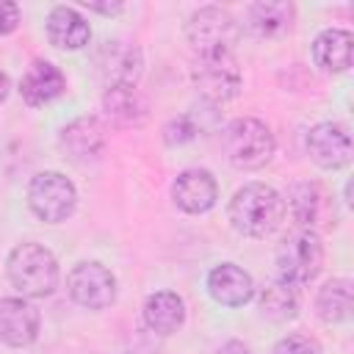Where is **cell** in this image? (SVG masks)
<instances>
[{"label": "cell", "mask_w": 354, "mask_h": 354, "mask_svg": "<svg viewBox=\"0 0 354 354\" xmlns=\"http://www.w3.org/2000/svg\"><path fill=\"white\" fill-rule=\"evenodd\" d=\"M185 39L199 55L232 53L235 41H238V22L232 19L230 11H224L218 6H205L191 14V19L185 25Z\"/></svg>", "instance_id": "cell-6"}, {"label": "cell", "mask_w": 354, "mask_h": 354, "mask_svg": "<svg viewBox=\"0 0 354 354\" xmlns=\"http://www.w3.org/2000/svg\"><path fill=\"white\" fill-rule=\"evenodd\" d=\"M221 144H224L227 160L235 169H241V171L263 169L274 158V149H277V141H274L271 127L266 122L254 119V116L232 119L224 127Z\"/></svg>", "instance_id": "cell-3"}, {"label": "cell", "mask_w": 354, "mask_h": 354, "mask_svg": "<svg viewBox=\"0 0 354 354\" xmlns=\"http://www.w3.org/2000/svg\"><path fill=\"white\" fill-rule=\"evenodd\" d=\"M102 111L119 127H141L147 122V102L136 86H111L102 94Z\"/></svg>", "instance_id": "cell-19"}, {"label": "cell", "mask_w": 354, "mask_h": 354, "mask_svg": "<svg viewBox=\"0 0 354 354\" xmlns=\"http://www.w3.org/2000/svg\"><path fill=\"white\" fill-rule=\"evenodd\" d=\"M271 354H321V346L307 335H285L282 340H277Z\"/></svg>", "instance_id": "cell-24"}, {"label": "cell", "mask_w": 354, "mask_h": 354, "mask_svg": "<svg viewBox=\"0 0 354 354\" xmlns=\"http://www.w3.org/2000/svg\"><path fill=\"white\" fill-rule=\"evenodd\" d=\"M8 88H11V83H8V75L0 69V102L8 97Z\"/></svg>", "instance_id": "cell-29"}, {"label": "cell", "mask_w": 354, "mask_h": 354, "mask_svg": "<svg viewBox=\"0 0 354 354\" xmlns=\"http://www.w3.org/2000/svg\"><path fill=\"white\" fill-rule=\"evenodd\" d=\"M97 69L111 86H136L144 72V55L130 41H105L97 50Z\"/></svg>", "instance_id": "cell-10"}, {"label": "cell", "mask_w": 354, "mask_h": 354, "mask_svg": "<svg viewBox=\"0 0 354 354\" xmlns=\"http://www.w3.org/2000/svg\"><path fill=\"white\" fill-rule=\"evenodd\" d=\"M28 205L36 218L58 224L72 216V210L77 205V191L66 174L39 171L28 185Z\"/></svg>", "instance_id": "cell-5"}, {"label": "cell", "mask_w": 354, "mask_h": 354, "mask_svg": "<svg viewBox=\"0 0 354 354\" xmlns=\"http://www.w3.org/2000/svg\"><path fill=\"white\" fill-rule=\"evenodd\" d=\"M299 288L282 282V279H271L263 290H260V310L266 318L271 321H290L299 313Z\"/></svg>", "instance_id": "cell-23"}, {"label": "cell", "mask_w": 354, "mask_h": 354, "mask_svg": "<svg viewBox=\"0 0 354 354\" xmlns=\"http://www.w3.org/2000/svg\"><path fill=\"white\" fill-rule=\"evenodd\" d=\"M64 88H66V77L50 61H33L28 66V72L22 75V80H19V94L33 108L58 100L64 94Z\"/></svg>", "instance_id": "cell-14"}, {"label": "cell", "mask_w": 354, "mask_h": 354, "mask_svg": "<svg viewBox=\"0 0 354 354\" xmlns=\"http://www.w3.org/2000/svg\"><path fill=\"white\" fill-rule=\"evenodd\" d=\"M66 293L88 310H105L116 299V277L102 263H77L66 274Z\"/></svg>", "instance_id": "cell-8"}, {"label": "cell", "mask_w": 354, "mask_h": 354, "mask_svg": "<svg viewBox=\"0 0 354 354\" xmlns=\"http://www.w3.org/2000/svg\"><path fill=\"white\" fill-rule=\"evenodd\" d=\"M196 91L207 102H227L241 91V66L232 53H207L199 55L191 69Z\"/></svg>", "instance_id": "cell-7"}, {"label": "cell", "mask_w": 354, "mask_h": 354, "mask_svg": "<svg viewBox=\"0 0 354 354\" xmlns=\"http://www.w3.org/2000/svg\"><path fill=\"white\" fill-rule=\"evenodd\" d=\"M293 14H296V8L285 0H260L246 8V28L254 36L274 39V36H282L290 30Z\"/></svg>", "instance_id": "cell-18"}, {"label": "cell", "mask_w": 354, "mask_h": 354, "mask_svg": "<svg viewBox=\"0 0 354 354\" xmlns=\"http://www.w3.org/2000/svg\"><path fill=\"white\" fill-rule=\"evenodd\" d=\"M39 337V310L17 296L0 299V340L6 346L22 348Z\"/></svg>", "instance_id": "cell-12"}, {"label": "cell", "mask_w": 354, "mask_h": 354, "mask_svg": "<svg viewBox=\"0 0 354 354\" xmlns=\"http://www.w3.org/2000/svg\"><path fill=\"white\" fill-rule=\"evenodd\" d=\"M315 310L326 324H343L351 318V279L335 277L324 282L315 296Z\"/></svg>", "instance_id": "cell-21"}, {"label": "cell", "mask_w": 354, "mask_h": 354, "mask_svg": "<svg viewBox=\"0 0 354 354\" xmlns=\"http://www.w3.org/2000/svg\"><path fill=\"white\" fill-rule=\"evenodd\" d=\"M61 147L75 160L97 158L105 147V127L97 116H77L61 130Z\"/></svg>", "instance_id": "cell-16"}, {"label": "cell", "mask_w": 354, "mask_h": 354, "mask_svg": "<svg viewBox=\"0 0 354 354\" xmlns=\"http://www.w3.org/2000/svg\"><path fill=\"white\" fill-rule=\"evenodd\" d=\"M185 321V304L174 290H155L144 301V324L158 335H171Z\"/></svg>", "instance_id": "cell-20"}, {"label": "cell", "mask_w": 354, "mask_h": 354, "mask_svg": "<svg viewBox=\"0 0 354 354\" xmlns=\"http://www.w3.org/2000/svg\"><path fill=\"white\" fill-rule=\"evenodd\" d=\"M83 6H86L88 11H100V14H119V11L124 8L122 3H88V0H86Z\"/></svg>", "instance_id": "cell-27"}, {"label": "cell", "mask_w": 354, "mask_h": 354, "mask_svg": "<svg viewBox=\"0 0 354 354\" xmlns=\"http://www.w3.org/2000/svg\"><path fill=\"white\" fill-rule=\"evenodd\" d=\"M8 282L22 293V299H44L58 288V260L41 243H19L11 249Z\"/></svg>", "instance_id": "cell-2"}, {"label": "cell", "mask_w": 354, "mask_h": 354, "mask_svg": "<svg viewBox=\"0 0 354 354\" xmlns=\"http://www.w3.org/2000/svg\"><path fill=\"white\" fill-rule=\"evenodd\" d=\"M19 25V6L11 0H0V36L14 33Z\"/></svg>", "instance_id": "cell-26"}, {"label": "cell", "mask_w": 354, "mask_h": 354, "mask_svg": "<svg viewBox=\"0 0 354 354\" xmlns=\"http://www.w3.org/2000/svg\"><path fill=\"white\" fill-rule=\"evenodd\" d=\"M47 39L58 50H83L91 41V28L72 6H55L47 14Z\"/></svg>", "instance_id": "cell-15"}, {"label": "cell", "mask_w": 354, "mask_h": 354, "mask_svg": "<svg viewBox=\"0 0 354 354\" xmlns=\"http://www.w3.org/2000/svg\"><path fill=\"white\" fill-rule=\"evenodd\" d=\"M191 138H196V127H194L191 116H177L163 127V141L169 147H180V144H185Z\"/></svg>", "instance_id": "cell-25"}, {"label": "cell", "mask_w": 354, "mask_h": 354, "mask_svg": "<svg viewBox=\"0 0 354 354\" xmlns=\"http://www.w3.org/2000/svg\"><path fill=\"white\" fill-rule=\"evenodd\" d=\"M230 224L249 238L271 235L285 218V199L266 183H246L230 199Z\"/></svg>", "instance_id": "cell-1"}, {"label": "cell", "mask_w": 354, "mask_h": 354, "mask_svg": "<svg viewBox=\"0 0 354 354\" xmlns=\"http://www.w3.org/2000/svg\"><path fill=\"white\" fill-rule=\"evenodd\" d=\"M171 199L185 213H207L218 199V185L207 169H185L171 185Z\"/></svg>", "instance_id": "cell-11"}, {"label": "cell", "mask_w": 354, "mask_h": 354, "mask_svg": "<svg viewBox=\"0 0 354 354\" xmlns=\"http://www.w3.org/2000/svg\"><path fill=\"white\" fill-rule=\"evenodd\" d=\"M216 354H249V346L241 340H227Z\"/></svg>", "instance_id": "cell-28"}, {"label": "cell", "mask_w": 354, "mask_h": 354, "mask_svg": "<svg viewBox=\"0 0 354 354\" xmlns=\"http://www.w3.org/2000/svg\"><path fill=\"white\" fill-rule=\"evenodd\" d=\"M324 266V246L315 230H296L290 232L277 249V279L301 288L318 277Z\"/></svg>", "instance_id": "cell-4"}, {"label": "cell", "mask_w": 354, "mask_h": 354, "mask_svg": "<svg viewBox=\"0 0 354 354\" xmlns=\"http://www.w3.org/2000/svg\"><path fill=\"white\" fill-rule=\"evenodd\" d=\"M307 152L321 169H343V166H348L354 147H351V136L343 124L321 122L307 133Z\"/></svg>", "instance_id": "cell-9"}, {"label": "cell", "mask_w": 354, "mask_h": 354, "mask_svg": "<svg viewBox=\"0 0 354 354\" xmlns=\"http://www.w3.org/2000/svg\"><path fill=\"white\" fill-rule=\"evenodd\" d=\"M321 205H324V194L315 183H293L288 188V202H285V210H290L293 221L301 227V230H310L318 216H321Z\"/></svg>", "instance_id": "cell-22"}, {"label": "cell", "mask_w": 354, "mask_h": 354, "mask_svg": "<svg viewBox=\"0 0 354 354\" xmlns=\"http://www.w3.org/2000/svg\"><path fill=\"white\" fill-rule=\"evenodd\" d=\"M207 293L224 307H243L254 296V279L235 263H221L207 274Z\"/></svg>", "instance_id": "cell-13"}, {"label": "cell", "mask_w": 354, "mask_h": 354, "mask_svg": "<svg viewBox=\"0 0 354 354\" xmlns=\"http://www.w3.org/2000/svg\"><path fill=\"white\" fill-rule=\"evenodd\" d=\"M351 47H354V36L351 30L343 28H326L315 36L313 41V61L324 69V72H346L351 66Z\"/></svg>", "instance_id": "cell-17"}]
</instances>
